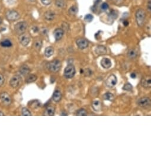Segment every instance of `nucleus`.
Returning a JSON list of instances; mask_svg holds the SVG:
<instances>
[{
	"label": "nucleus",
	"mask_w": 151,
	"mask_h": 151,
	"mask_svg": "<svg viewBox=\"0 0 151 151\" xmlns=\"http://www.w3.org/2000/svg\"><path fill=\"white\" fill-rule=\"evenodd\" d=\"M18 41L21 43V45L23 46H26L28 45L30 42V37L27 34L25 33H23L20 34V36L18 37Z\"/></svg>",
	"instance_id": "9"
},
{
	"label": "nucleus",
	"mask_w": 151,
	"mask_h": 151,
	"mask_svg": "<svg viewBox=\"0 0 151 151\" xmlns=\"http://www.w3.org/2000/svg\"><path fill=\"white\" fill-rule=\"evenodd\" d=\"M61 68V63L58 59H55L47 64V68L52 72H58Z\"/></svg>",
	"instance_id": "2"
},
{
	"label": "nucleus",
	"mask_w": 151,
	"mask_h": 151,
	"mask_svg": "<svg viewBox=\"0 0 151 151\" xmlns=\"http://www.w3.org/2000/svg\"><path fill=\"white\" fill-rule=\"evenodd\" d=\"M6 18L8 21L14 22L20 18V15L17 11L15 10H9L5 14Z\"/></svg>",
	"instance_id": "5"
},
{
	"label": "nucleus",
	"mask_w": 151,
	"mask_h": 151,
	"mask_svg": "<svg viewBox=\"0 0 151 151\" xmlns=\"http://www.w3.org/2000/svg\"><path fill=\"white\" fill-rule=\"evenodd\" d=\"M103 98L106 100L113 101L114 99V95L113 94L110 93H107L104 94V95H103Z\"/></svg>",
	"instance_id": "26"
},
{
	"label": "nucleus",
	"mask_w": 151,
	"mask_h": 151,
	"mask_svg": "<svg viewBox=\"0 0 151 151\" xmlns=\"http://www.w3.org/2000/svg\"><path fill=\"white\" fill-rule=\"evenodd\" d=\"M95 53L98 55H104L107 53L106 47L103 45H99L95 48Z\"/></svg>",
	"instance_id": "14"
},
{
	"label": "nucleus",
	"mask_w": 151,
	"mask_h": 151,
	"mask_svg": "<svg viewBox=\"0 0 151 151\" xmlns=\"http://www.w3.org/2000/svg\"><path fill=\"white\" fill-rule=\"evenodd\" d=\"M4 81H5L4 76L3 74H0V87H1V86L3 85V84L4 83Z\"/></svg>",
	"instance_id": "35"
},
{
	"label": "nucleus",
	"mask_w": 151,
	"mask_h": 151,
	"mask_svg": "<svg viewBox=\"0 0 151 151\" xmlns=\"http://www.w3.org/2000/svg\"><path fill=\"white\" fill-rule=\"evenodd\" d=\"M62 95L60 91L58 90H55L53 94V100L55 102H59L62 99Z\"/></svg>",
	"instance_id": "16"
},
{
	"label": "nucleus",
	"mask_w": 151,
	"mask_h": 151,
	"mask_svg": "<svg viewBox=\"0 0 151 151\" xmlns=\"http://www.w3.org/2000/svg\"><path fill=\"white\" fill-rule=\"evenodd\" d=\"M27 27V23L25 22H20L17 23L14 26V30L16 33L20 35L23 33H24Z\"/></svg>",
	"instance_id": "4"
},
{
	"label": "nucleus",
	"mask_w": 151,
	"mask_h": 151,
	"mask_svg": "<svg viewBox=\"0 0 151 151\" xmlns=\"http://www.w3.org/2000/svg\"><path fill=\"white\" fill-rule=\"evenodd\" d=\"M55 5L59 8H64L66 7V3L64 0H56L55 1Z\"/></svg>",
	"instance_id": "24"
},
{
	"label": "nucleus",
	"mask_w": 151,
	"mask_h": 151,
	"mask_svg": "<svg viewBox=\"0 0 151 151\" xmlns=\"http://www.w3.org/2000/svg\"><path fill=\"white\" fill-rule=\"evenodd\" d=\"M78 7L75 6V5H73V6L71 7L68 10L69 14L71 16H75V15L78 13Z\"/></svg>",
	"instance_id": "22"
},
{
	"label": "nucleus",
	"mask_w": 151,
	"mask_h": 151,
	"mask_svg": "<svg viewBox=\"0 0 151 151\" xmlns=\"http://www.w3.org/2000/svg\"><path fill=\"white\" fill-rule=\"evenodd\" d=\"M109 15H110V17H112L113 18H114V19L117 18V14H116V11H111V13H110Z\"/></svg>",
	"instance_id": "37"
},
{
	"label": "nucleus",
	"mask_w": 151,
	"mask_h": 151,
	"mask_svg": "<svg viewBox=\"0 0 151 151\" xmlns=\"http://www.w3.org/2000/svg\"><path fill=\"white\" fill-rule=\"evenodd\" d=\"M147 9H148V11L150 12L151 11V0H149L148 4H147Z\"/></svg>",
	"instance_id": "38"
},
{
	"label": "nucleus",
	"mask_w": 151,
	"mask_h": 151,
	"mask_svg": "<svg viewBox=\"0 0 151 151\" xmlns=\"http://www.w3.org/2000/svg\"><path fill=\"white\" fill-rule=\"evenodd\" d=\"M45 18L47 21H52L55 18V14L52 11H47L45 13Z\"/></svg>",
	"instance_id": "17"
},
{
	"label": "nucleus",
	"mask_w": 151,
	"mask_h": 151,
	"mask_svg": "<svg viewBox=\"0 0 151 151\" xmlns=\"http://www.w3.org/2000/svg\"><path fill=\"white\" fill-rule=\"evenodd\" d=\"M83 73L87 76H89L91 75L92 72H91V71L89 69H86L83 72Z\"/></svg>",
	"instance_id": "34"
},
{
	"label": "nucleus",
	"mask_w": 151,
	"mask_h": 151,
	"mask_svg": "<svg viewBox=\"0 0 151 151\" xmlns=\"http://www.w3.org/2000/svg\"><path fill=\"white\" fill-rule=\"evenodd\" d=\"M0 45H1V46H3L4 47H9L12 46V43H11V42L9 41V40L6 39L2 41L1 43H0Z\"/></svg>",
	"instance_id": "25"
},
{
	"label": "nucleus",
	"mask_w": 151,
	"mask_h": 151,
	"mask_svg": "<svg viewBox=\"0 0 151 151\" xmlns=\"http://www.w3.org/2000/svg\"><path fill=\"white\" fill-rule=\"evenodd\" d=\"M133 89V86L132 84H129V83H127L125 85H124V87H123V89L125 91H132Z\"/></svg>",
	"instance_id": "31"
},
{
	"label": "nucleus",
	"mask_w": 151,
	"mask_h": 151,
	"mask_svg": "<svg viewBox=\"0 0 151 151\" xmlns=\"http://www.w3.org/2000/svg\"><path fill=\"white\" fill-rule=\"evenodd\" d=\"M1 116H4V114L2 112H0V116H1Z\"/></svg>",
	"instance_id": "41"
},
{
	"label": "nucleus",
	"mask_w": 151,
	"mask_h": 151,
	"mask_svg": "<svg viewBox=\"0 0 151 151\" xmlns=\"http://www.w3.org/2000/svg\"><path fill=\"white\" fill-rule=\"evenodd\" d=\"M108 8V4H107L106 3H104L101 4V9H102L103 11H106Z\"/></svg>",
	"instance_id": "33"
},
{
	"label": "nucleus",
	"mask_w": 151,
	"mask_h": 151,
	"mask_svg": "<svg viewBox=\"0 0 151 151\" xmlns=\"http://www.w3.org/2000/svg\"><path fill=\"white\" fill-rule=\"evenodd\" d=\"M117 79L116 76L112 74V75H110L107 79H106V85L109 88H112L113 87L114 85H116V84H117Z\"/></svg>",
	"instance_id": "8"
},
{
	"label": "nucleus",
	"mask_w": 151,
	"mask_h": 151,
	"mask_svg": "<svg viewBox=\"0 0 151 151\" xmlns=\"http://www.w3.org/2000/svg\"><path fill=\"white\" fill-rule=\"evenodd\" d=\"M55 112V108L53 107L49 106L46 109V114L48 116H52L54 115Z\"/></svg>",
	"instance_id": "28"
},
{
	"label": "nucleus",
	"mask_w": 151,
	"mask_h": 151,
	"mask_svg": "<svg viewBox=\"0 0 151 151\" xmlns=\"http://www.w3.org/2000/svg\"><path fill=\"white\" fill-rule=\"evenodd\" d=\"M137 56V53L136 51L133 49H130L127 52V56L130 59H133L135 58Z\"/></svg>",
	"instance_id": "27"
},
{
	"label": "nucleus",
	"mask_w": 151,
	"mask_h": 151,
	"mask_svg": "<svg viewBox=\"0 0 151 151\" xmlns=\"http://www.w3.org/2000/svg\"><path fill=\"white\" fill-rule=\"evenodd\" d=\"M64 34V31L62 28H56L53 32V35H54L55 39L56 41H59L62 39Z\"/></svg>",
	"instance_id": "12"
},
{
	"label": "nucleus",
	"mask_w": 151,
	"mask_h": 151,
	"mask_svg": "<svg viewBox=\"0 0 151 151\" xmlns=\"http://www.w3.org/2000/svg\"><path fill=\"white\" fill-rule=\"evenodd\" d=\"M130 76L132 78H136V75L135 73H132L130 74Z\"/></svg>",
	"instance_id": "39"
},
{
	"label": "nucleus",
	"mask_w": 151,
	"mask_h": 151,
	"mask_svg": "<svg viewBox=\"0 0 151 151\" xmlns=\"http://www.w3.org/2000/svg\"><path fill=\"white\" fill-rule=\"evenodd\" d=\"M93 19H94L93 16L90 14H87L85 16V17H84V20H85L86 22H88V23L91 22L93 20Z\"/></svg>",
	"instance_id": "32"
},
{
	"label": "nucleus",
	"mask_w": 151,
	"mask_h": 151,
	"mask_svg": "<svg viewBox=\"0 0 151 151\" xmlns=\"http://www.w3.org/2000/svg\"><path fill=\"white\" fill-rule=\"evenodd\" d=\"M101 65L105 69H108L112 66V62L108 58H103L101 61Z\"/></svg>",
	"instance_id": "13"
},
{
	"label": "nucleus",
	"mask_w": 151,
	"mask_h": 151,
	"mask_svg": "<svg viewBox=\"0 0 151 151\" xmlns=\"http://www.w3.org/2000/svg\"><path fill=\"white\" fill-rule=\"evenodd\" d=\"M19 71H20V74L23 75H27L28 74H29L30 72V69L29 67L26 65H23L22 66H21L20 68V69H19Z\"/></svg>",
	"instance_id": "15"
},
{
	"label": "nucleus",
	"mask_w": 151,
	"mask_h": 151,
	"mask_svg": "<svg viewBox=\"0 0 151 151\" xmlns=\"http://www.w3.org/2000/svg\"><path fill=\"white\" fill-rule=\"evenodd\" d=\"M22 114L23 116H32L31 113L29 110H28L27 108H23L22 111Z\"/></svg>",
	"instance_id": "30"
},
{
	"label": "nucleus",
	"mask_w": 151,
	"mask_h": 151,
	"mask_svg": "<svg viewBox=\"0 0 151 151\" xmlns=\"http://www.w3.org/2000/svg\"><path fill=\"white\" fill-rule=\"evenodd\" d=\"M1 23H2V18L0 17V24H1Z\"/></svg>",
	"instance_id": "42"
},
{
	"label": "nucleus",
	"mask_w": 151,
	"mask_h": 151,
	"mask_svg": "<svg viewBox=\"0 0 151 151\" xmlns=\"http://www.w3.org/2000/svg\"><path fill=\"white\" fill-rule=\"evenodd\" d=\"M54 53V49H53V47L51 46L47 47L45 49V55L47 58H49L51 56H52Z\"/></svg>",
	"instance_id": "20"
},
{
	"label": "nucleus",
	"mask_w": 151,
	"mask_h": 151,
	"mask_svg": "<svg viewBox=\"0 0 151 151\" xmlns=\"http://www.w3.org/2000/svg\"><path fill=\"white\" fill-rule=\"evenodd\" d=\"M41 1L42 3L45 5H49V4H51L52 2V0H41Z\"/></svg>",
	"instance_id": "36"
},
{
	"label": "nucleus",
	"mask_w": 151,
	"mask_h": 151,
	"mask_svg": "<svg viewBox=\"0 0 151 151\" xmlns=\"http://www.w3.org/2000/svg\"><path fill=\"white\" fill-rule=\"evenodd\" d=\"M0 100L4 105L6 106H9L12 102L11 96L6 92H3L0 94Z\"/></svg>",
	"instance_id": "6"
},
{
	"label": "nucleus",
	"mask_w": 151,
	"mask_h": 151,
	"mask_svg": "<svg viewBox=\"0 0 151 151\" xmlns=\"http://www.w3.org/2000/svg\"><path fill=\"white\" fill-rule=\"evenodd\" d=\"M138 105L142 107L146 108L150 105V100L148 97H142L138 100Z\"/></svg>",
	"instance_id": "10"
},
{
	"label": "nucleus",
	"mask_w": 151,
	"mask_h": 151,
	"mask_svg": "<svg viewBox=\"0 0 151 151\" xmlns=\"http://www.w3.org/2000/svg\"><path fill=\"white\" fill-rule=\"evenodd\" d=\"M76 45L80 49H85L88 46V42L83 38H79L76 40Z\"/></svg>",
	"instance_id": "11"
},
{
	"label": "nucleus",
	"mask_w": 151,
	"mask_h": 151,
	"mask_svg": "<svg viewBox=\"0 0 151 151\" xmlns=\"http://www.w3.org/2000/svg\"><path fill=\"white\" fill-rule=\"evenodd\" d=\"M141 84H142V85L143 87L146 88H150L151 86V79L150 77L148 78H145L144 79L142 80V82H141Z\"/></svg>",
	"instance_id": "18"
},
{
	"label": "nucleus",
	"mask_w": 151,
	"mask_h": 151,
	"mask_svg": "<svg viewBox=\"0 0 151 151\" xmlns=\"http://www.w3.org/2000/svg\"><path fill=\"white\" fill-rule=\"evenodd\" d=\"M22 81V78L18 75H14L11 78V79L9 81V85L12 88H17L18 87L19 84Z\"/></svg>",
	"instance_id": "7"
},
{
	"label": "nucleus",
	"mask_w": 151,
	"mask_h": 151,
	"mask_svg": "<svg viewBox=\"0 0 151 151\" xmlns=\"http://www.w3.org/2000/svg\"><path fill=\"white\" fill-rule=\"evenodd\" d=\"M33 46L36 51H39L42 46V41L41 40H37L34 42Z\"/></svg>",
	"instance_id": "23"
},
{
	"label": "nucleus",
	"mask_w": 151,
	"mask_h": 151,
	"mask_svg": "<svg viewBox=\"0 0 151 151\" xmlns=\"http://www.w3.org/2000/svg\"><path fill=\"white\" fill-rule=\"evenodd\" d=\"M75 68L72 64H69L64 70V76L68 79L72 78L75 75Z\"/></svg>",
	"instance_id": "3"
},
{
	"label": "nucleus",
	"mask_w": 151,
	"mask_h": 151,
	"mask_svg": "<svg viewBox=\"0 0 151 151\" xmlns=\"http://www.w3.org/2000/svg\"><path fill=\"white\" fill-rule=\"evenodd\" d=\"M76 115L79 116H85L87 115V113L84 108H80L76 112Z\"/></svg>",
	"instance_id": "29"
},
{
	"label": "nucleus",
	"mask_w": 151,
	"mask_h": 151,
	"mask_svg": "<svg viewBox=\"0 0 151 151\" xmlns=\"http://www.w3.org/2000/svg\"><path fill=\"white\" fill-rule=\"evenodd\" d=\"M37 79V76L36 75H34V74H30V75H28L27 76L26 79V83L27 84L32 83L35 82Z\"/></svg>",
	"instance_id": "19"
},
{
	"label": "nucleus",
	"mask_w": 151,
	"mask_h": 151,
	"mask_svg": "<svg viewBox=\"0 0 151 151\" xmlns=\"http://www.w3.org/2000/svg\"><path fill=\"white\" fill-rule=\"evenodd\" d=\"M92 107L95 111H100L101 109V103L99 101H94L93 102Z\"/></svg>",
	"instance_id": "21"
},
{
	"label": "nucleus",
	"mask_w": 151,
	"mask_h": 151,
	"mask_svg": "<svg viewBox=\"0 0 151 151\" xmlns=\"http://www.w3.org/2000/svg\"><path fill=\"white\" fill-rule=\"evenodd\" d=\"M145 18H146V13L145 11L142 9H139L136 13V21L137 25L140 27L143 26Z\"/></svg>",
	"instance_id": "1"
},
{
	"label": "nucleus",
	"mask_w": 151,
	"mask_h": 151,
	"mask_svg": "<svg viewBox=\"0 0 151 151\" xmlns=\"http://www.w3.org/2000/svg\"><path fill=\"white\" fill-rule=\"evenodd\" d=\"M123 25H124V26H128V24H129V22H128L127 20H125V21H124V22H123Z\"/></svg>",
	"instance_id": "40"
}]
</instances>
